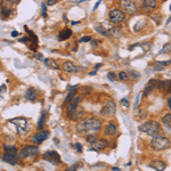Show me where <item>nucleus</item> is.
<instances>
[{
  "instance_id": "1",
  "label": "nucleus",
  "mask_w": 171,
  "mask_h": 171,
  "mask_svg": "<svg viewBox=\"0 0 171 171\" xmlns=\"http://www.w3.org/2000/svg\"><path fill=\"white\" fill-rule=\"evenodd\" d=\"M101 128V121L96 117H89L78 122L76 124V131L79 133H90L97 132Z\"/></svg>"
},
{
  "instance_id": "2",
  "label": "nucleus",
  "mask_w": 171,
  "mask_h": 171,
  "mask_svg": "<svg viewBox=\"0 0 171 171\" xmlns=\"http://www.w3.org/2000/svg\"><path fill=\"white\" fill-rule=\"evenodd\" d=\"M138 129H139V131L145 132L148 136L154 137L160 131V124L156 121H147V122H144L142 124H140Z\"/></svg>"
},
{
  "instance_id": "3",
  "label": "nucleus",
  "mask_w": 171,
  "mask_h": 171,
  "mask_svg": "<svg viewBox=\"0 0 171 171\" xmlns=\"http://www.w3.org/2000/svg\"><path fill=\"white\" fill-rule=\"evenodd\" d=\"M151 147H152L154 151H164L170 146V140L168 138H165L163 136H154L151 140Z\"/></svg>"
},
{
  "instance_id": "4",
  "label": "nucleus",
  "mask_w": 171,
  "mask_h": 171,
  "mask_svg": "<svg viewBox=\"0 0 171 171\" xmlns=\"http://www.w3.org/2000/svg\"><path fill=\"white\" fill-rule=\"evenodd\" d=\"M40 154V149L38 146L28 145L19 151L18 156L21 158H35Z\"/></svg>"
},
{
  "instance_id": "5",
  "label": "nucleus",
  "mask_w": 171,
  "mask_h": 171,
  "mask_svg": "<svg viewBox=\"0 0 171 171\" xmlns=\"http://www.w3.org/2000/svg\"><path fill=\"white\" fill-rule=\"evenodd\" d=\"M3 160L6 163L12 165H15L18 162V155H17V151H16L15 146L6 147V152L3 155Z\"/></svg>"
},
{
  "instance_id": "6",
  "label": "nucleus",
  "mask_w": 171,
  "mask_h": 171,
  "mask_svg": "<svg viewBox=\"0 0 171 171\" xmlns=\"http://www.w3.org/2000/svg\"><path fill=\"white\" fill-rule=\"evenodd\" d=\"M10 123L16 124L17 130H18L19 135H25L28 131V122L26 119L24 117H17V119H13V120L9 121Z\"/></svg>"
},
{
  "instance_id": "7",
  "label": "nucleus",
  "mask_w": 171,
  "mask_h": 171,
  "mask_svg": "<svg viewBox=\"0 0 171 171\" xmlns=\"http://www.w3.org/2000/svg\"><path fill=\"white\" fill-rule=\"evenodd\" d=\"M120 6L124 13L129 14V15H133V14H136L138 12L137 5H135L131 0H121Z\"/></svg>"
},
{
  "instance_id": "8",
  "label": "nucleus",
  "mask_w": 171,
  "mask_h": 171,
  "mask_svg": "<svg viewBox=\"0 0 171 171\" xmlns=\"http://www.w3.org/2000/svg\"><path fill=\"white\" fill-rule=\"evenodd\" d=\"M124 19V13L122 10L114 8L110 12V21L114 24H120Z\"/></svg>"
},
{
  "instance_id": "9",
  "label": "nucleus",
  "mask_w": 171,
  "mask_h": 171,
  "mask_svg": "<svg viewBox=\"0 0 171 171\" xmlns=\"http://www.w3.org/2000/svg\"><path fill=\"white\" fill-rule=\"evenodd\" d=\"M42 158H44V161H48L53 163V164H58L60 163V154L55 151H49V152H46L42 155Z\"/></svg>"
},
{
  "instance_id": "10",
  "label": "nucleus",
  "mask_w": 171,
  "mask_h": 171,
  "mask_svg": "<svg viewBox=\"0 0 171 171\" xmlns=\"http://www.w3.org/2000/svg\"><path fill=\"white\" fill-rule=\"evenodd\" d=\"M115 110H117V105H115V103L112 101H110L105 104V106L103 107V110H101V114L103 115V117H106V115H113V114L115 113Z\"/></svg>"
},
{
  "instance_id": "11",
  "label": "nucleus",
  "mask_w": 171,
  "mask_h": 171,
  "mask_svg": "<svg viewBox=\"0 0 171 171\" xmlns=\"http://www.w3.org/2000/svg\"><path fill=\"white\" fill-rule=\"evenodd\" d=\"M108 146V142L104 138H97L94 142H91V146H90V148L92 151H96V152H98V151H101V149H104L105 147H107Z\"/></svg>"
},
{
  "instance_id": "12",
  "label": "nucleus",
  "mask_w": 171,
  "mask_h": 171,
  "mask_svg": "<svg viewBox=\"0 0 171 171\" xmlns=\"http://www.w3.org/2000/svg\"><path fill=\"white\" fill-rule=\"evenodd\" d=\"M48 137H49V131L42 130V131H39V132L35 133L34 136L32 137V140L35 144H41V142H44V140L47 139Z\"/></svg>"
},
{
  "instance_id": "13",
  "label": "nucleus",
  "mask_w": 171,
  "mask_h": 171,
  "mask_svg": "<svg viewBox=\"0 0 171 171\" xmlns=\"http://www.w3.org/2000/svg\"><path fill=\"white\" fill-rule=\"evenodd\" d=\"M63 70L67 73H76V72H81L83 71L82 67H79V66H75L72 62H64L63 63Z\"/></svg>"
},
{
  "instance_id": "14",
  "label": "nucleus",
  "mask_w": 171,
  "mask_h": 171,
  "mask_svg": "<svg viewBox=\"0 0 171 171\" xmlns=\"http://www.w3.org/2000/svg\"><path fill=\"white\" fill-rule=\"evenodd\" d=\"M78 88H79V86H78V85L72 86V87H69V94H67L66 98H65V101H64V103H65V104L70 103V101H72L74 97H75L76 92H78Z\"/></svg>"
},
{
  "instance_id": "15",
  "label": "nucleus",
  "mask_w": 171,
  "mask_h": 171,
  "mask_svg": "<svg viewBox=\"0 0 171 171\" xmlns=\"http://www.w3.org/2000/svg\"><path fill=\"white\" fill-rule=\"evenodd\" d=\"M117 127L114 123H108L104 129V133L106 136L113 137L117 135Z\"/></svg>"
},
{
  "instance_id": "16",
  "label": "nucleus",
  "mask_w": 171,
  "mask_h": 171,
  "mask_svg": "<svg viewBox=\"0 0 171 171\" xmlns=\"http://www.w3.org/2000/svg\"><path fill=\"white\" fill-rule=\"evenodd\" d=\"M25 99H28V101H34L35 99L38 98V92L34 88H28L25 91Z\"/></svg>"
},
{
  "instance_id": "17",
  "label": "nucleus",
  "mask_w": 171,
  "mask_h": 171,
  "mask_svg": "<svg viewBox=\"0 0 171 171\" xmlns=\"http://www.w3.org/2000/svg\"><path fill=\"white\" fill-rule=\"evenodd\" d=\"M83 115V111L81 110H75V111H72V112H67V117H70L71 120L73 121H79Z\"/></svg>"
},
{
  "instance_id": "18",
  "label": "nucleus",
  "mask_w": 171,
  "mask_h": 171,
  "mask_svg": "<svg viewBox=\"0 0 171 171\" xmlns=\"http://www.w3.org/2000/svg\"><path fill=\"white\" fill-rule=\"evenodd\" d=\"M156 85H158V81H156L155 79H152V80H149L148 83L146 85V88L145 90H144V95L145 96H148L151 92L153 91V89L155 88Z\"/></svg>"
},
{
  "instance_id": "19",
  "label": "nucleus",
  "mask_w": 171,
  "mask_h": 171,
  "mask_svg": "<svg viewBox=\"0 0 171 171\" xmlns=\"http://www.w3.org/2000/svg\"><path fill=\"white\" fill-rule=\"evenodd\" d=\"M151 167H153V169H155L156 171H164V169L167 168V164L161 160H155L152 162Z\"/></svg>"
},
{
  "instance_id": "20",
  "label": "nucleus",
  "mask_w": 171,
  "mask_h": 171,
  "mask_svg": "<svg viewBox=\"0 0 171 171\" xmlns=\"http://www.w3.org/2000/svg\"><path fill=\"white\" fill-rule=\"evenodd\" d=\"M81 101V98L80 97H74L72 101H70V105H69V108H67V112H72L75 111L79 108V103Z\"/></svg>"
},
{
  "instance_id": "21",
  "label": "nucleus",
  "mask_w": 171,
  "mask_h": 171,
  "mask_svg": "<svg viewBox=\"0 0 171 171\" xmlns=\"http://www.w3.org/2000/svg\"><path fill=\"white\" fill-rule=\"evenodd\" d=\"M44 65L49 69H54V70H58L60 66H58V64L56 63V60H54L53 58H46L44 60Z\"/></svg>"
},
{
  "instance_id": "22",
  "label": "nucleus",
  "mask_w": 171,
  "mask_h": 171,
  "mask_svg": "<svg viewBox=\"0 0 171 171\" xmlns=\"http://www.w3.org/2000/svg\"><path fill=\"white\" fill-rule=\"evenodd\" d=\"M142 6L147 9H154L158 6V0H144Z\"/></svg>"
},
{
  "instance_id": "23",
  "label": "nucleus",
  "mask_w": 171,
  "mask_h": 171,
  "mask_svg": "<svg viewBox=\"0 0 171 171\" xmlns=\"http://www.w3.org/2000/svg\"><path fill=\"white\" fill-rule=\"evenodd\" d=\"M0 12L3 13V17H8L12 13V8H10V6H7V3H3L1 8H0Z\"/></svg>"
},
{
  "instance_id": "24",
  "label": "nucleus",
  "mask_w": 171,
  "mask_h": 171,
  "mask_svg": "<svg viewBox=\"0 0 171 171\" xmlns=\"http://www.w3.org/2000/svg\"><path fill=\"white\" fill-rule=\"evenodd\" d=\"M71 34H72V31H71L70 28H64L63 31L60 33V40H67V39L70 38Z\"/></svg>"
},
{
  "instance_id": "25",
  "label": "nucleus",
  "mask_w": 171,
  "mask_h": 171,
  "mask_svg": "<svg viewBox=\"0 0 171 171\" xmlns=\"http://www.w3.org/2000/svg\"><path fill=\"white\" fill-rule=\"evenodd\" d=\"M162 123L167 128L171 129V114H165L164 117H162Z\"/></svg>"
},
{
  "instance_id": "26",
  "label": "nucleus",
  "mask_w": 171,
  "mask_h": 171,
  "mask_svg": "<svg viewBox=\"0 0 171 171\" xmlns=\"http://www.w3.org/2000/svg\"><path fill=\"white\" fill-rule=\"evenodd\" d=\"M169 85H170V81H160V82H158V85H156V88L158 89V90H165V89L168 88L169 87Z\"/></svg>"
},
{
  "instance_id": "27",
  "label": "nucleus",
  "mask_w": 171,
  "mask_h": 171,
  "mask_svg": "<svg viewBox=\"0 0 171 171\" xmlns=\"http://www.w3.org/2000/svg\"><path fill=\"white\" fill-rule=\"evenodd\" d=\"M108 35H111V37H113V38H119V37L121 35V32L119 28H110V31H108Z\"/></svg>"
},
{
  "instance_id": "28",
  "label": "nucleus",
  "mask_w": 171,
  "mask_h": 171,
  "mask_svg": "<svg viewBox=\"0 0 171 171\" xmlns=\"http://www.w3.org/2000/svg\"><path fill=\"white\" fill-rule=\"evenodd\" d=\"M95 30L98 33H101V35H104V37H106V35H108V31L106 30L105 28H103V26L101 25V24H98V25H96L95 26Z\"/></svg>"
},
{
  "instance_id": "29",
  "label": "nucleus",
  "mask_w": 171,
  "mask_h": 171,
  "mask_svg": "<svg viewBox=\"0 0 171 171\" xmlns=\"http://www.w3.org/2000/svg\"><path fill=\"white\" fill-rule=\"evenodd\" d=\"M44 123H46V117H44V114H42L41 117H40V119H39L38 129H39V130L44 129Z\"/></svg>"
},
{
  "instance_id": "30",
  "label": "nucleus",
  "mask_w": 171,
  "mask_h": 171,
  "mask_svg": "<svg viewBox=\"0 0 171 171\" xmlns=\"http://www.w3.org/2000/svg\"><path fill=\"white\" fill-rule=\"evenodd\" d=\"M169 53H171V44H165L164 46H163V48H162L161 54H169Z\"/></svg>"
},
{
  "instance_id": "31",
  "label": "nucleus",
  "mask_w": 171,
  "mask_h": 171,
  "mask_svg": "<svg viewBox=\"0 0 171 171\" xmlns=\"http://www.w3.org/2000/svg\"><path fill=\"white\" fill-rule=\"evenodd\" d=\"M117 76H119V79H120L121 81H127V80L129 79V76H128V73L123 72V71H121V72L117 74Z\"/></svg>"
},
{
  "instance_id": "32",
  "label": "nucleus",
  "mask_w": 171,
  "mask_h": 171,
  "mask_svg": "<svg viewBox=\"0 0 171 171\" xmlns=\"http://www.w3.org/2000/svg\"><path fill=\"white\" fill-rule=\"evenodd\" d=\"M144 25H145V21H139V22L137 23V25L135 26V28H133V30H135L136 32H138L139 30H142V28Z\"/></svg>"
},
{
  "instance_id": "33",
  "label": "nucleus",
  "mask_w": 171,
  "mask_h": 171,
  "mask_svg": "<svg viewBox=\"0 0 171 171\" xmlns=\"http://www.w3.org/2000/svg\"><path fill=\"white\" fill-rule=\"evenodd\" d=\"M107 79L110 80V81H112V82L117 81V74H115L114 72H108L107 73Z\"/></svg>"
},
{
  "instance_id": "34",
  "label": "nucleus",
  "mask_w": 171,
  "mask_h": 171,
  "mask_svg": "<svg viewBox=\"0 0 171 171\" xmlns=\"http://www.w3.org/2000/svg\"><path fill=\"white\" fill-rule=\"evenodd\" d=\"M121 105L123 106V107H126V108H128L130 106V104H129V101L128 99H126V98H123V99H121Z\"/></svg>"
},
{
  "instance_id": "35",
  "label": "nucleus",
  "mask_w": 171,
  "mask_h": 171,
  "mask_svg": "<svg viewBox=\"0 0 171 171\" xmlns=\"http://www.w3.org/2000/svg\"><path fill=\"white\" fill-rule=\"evenodd\" d=\"M96 139H97V138H96V136H95V135H89V136L87 137V142H90V144H91V142H95Z\"/></svg>"
},
{
  "instance_id": "36",
  "label": "nucleus",
  "mask_w": 171,
  "mask_h": 171,
  "mask_svg": "<svg viewBox=\"0 0 171 171\" xmlns=\"http://www.w3.org/2000/svg\"><path fill=\"white\" fill-rule=\"evenodd\" d=\"M130 74L132 75V79H139L140 74L138 72H136V71H130Z\"/></svg>"
},
{
  "instance_id": "37",
  "label": "nucleus",
  "mask_w": 171,
  "mask_h": 171,
  "mask_svg": "<svg viewBox=\"0 0 171 171\" xmlns=\"http://www.w3.org/2000/svg\"><path fill=\"white\" fill-rule=\"evenodd\" d=\"M89 41H91V39L88 35H85V37H82V38L80 39V42H89Z\"/></svg>"
},
{
  "instance_id": "38",
  "label": "nucleus",
  "mask_w": 171,
  "mask_h": 171,
  "mask_svg": "<svg viewBox=\"0 0 171 171\" xmlns=\"http://www.w3.org/2000/svg\"><path fill=\"white\" fill-rule=\"evenodd\" d=\"M46 7H47V5L46 3H42L41 5V9H42V16H44V18L47 17V13H46Z\"/></svg>"
},
{
  "instance_id": "39",
  "label": "nucleus",
  "mask_w": 171,
  "mask_h": 171,
  "mask_svg": "<svg viewBox=\"0 0 171 171\" xmlns=\"http://www.w3.org/2000/svg\"><path fill=\"white\" fill-rule=\"evenodd\" d=\"M57 3V0H46V5H48V6H53V5H55V3Z\"/></svg>"
},
{
  "instance_id": "40",
  "label": "nucleus",
  "mask_w": 171,
  "mask_h": 171,
  "mask_svg": "<svg viewBox=\"0 0 171 171\" xmlns=\"http://www.w3.org/2000/svg\"><path fill=\"white\" fill-rule=\"evenodd\" d=\"M74 146H75L76 151H78V152H79V153L82 152V145H81V144H79V142H76V144H75V145H74Z\"/></svg>"
},
{
  "instance_id": "41",
  "label": "nucleus",
  "mask_w": 171,
  "mask_h": 171,
  "mask_svg": "<svg viewBox=\"0 0 171 171\" xmlns=\"http://www.w3.org/2000/svg\"><path fill=\"white\" fill-rule=\"evenodd\" d=\"M151 46H152L151 44H142V50L147 51V50L149 49V48H151Z\"/></svg>"
},
{
  "instance_id": "42",
  "label": "nucleus",
  "mask_w": 171,
  "mask_h": 171,
  "mask_svg": "<svg viewBox=\"0 0 171 171\" xmlns=\"http://www.w3.org/2000/svg\"><path fill=\"white\" fill-rule=\"evenodd\" d=\"M171 63V60H168V62H158V65H161V66H165V65H169Z\"/></svg>"
},
{
  "instance_id": "43",
  "label": "nucleus",
  "mask_w": 171,
  "mask_h": 171,
  "mask_svg": "<svg viewBox=\"0 0 171 171\" xmlns=\"http://www.w3.org/2000/svg\"><path fill=\"white\" fill-rule=\"evenodd\" d=\"M135 5H142V3H144V0H131Z\"/></svg>"
},
{
  "instance_id": "44",
  "label": "nucleus",
  "mask_w": 171,
  "mask_h": 171,
  "mask_svg": "<svg viewBox=\"0 0 171 171\" xmlns=\"http://www.w3.org/2000/svg\"><path fill=\"white\" fill-rule=\"evenodd\" d=\"M19 41H21V42H28V41H30V38H28V37H24V38L19 39Z\"/></svg>"
},
{
  "instance_id": "45",
  "label": "nucleus",
  "mask_w": 171,
  "mask_h": 171,
  "mask_svg": "<svg viewBox=\"0 0 171 171\" xmlns=\"http://www.w3.org/2000/svg\"><path fill=\"white\" fill-rule=\"evenodd\" d=\"M7 3H12V5H15V3H19L21 0H6Z\"/></svg>"
},
{
  "instance_id": "46",
  "label": "nucleus",
  "mask_w": 171,
  "mask_h": 171,
  "mask_svg": "<svg viewBox=\"0 0 171 171\" xmlns=\"http://www.w3.org/2000/svg\"><path fill=\"white\" fill-rule=\"evenodd\" d=\"M65 171H76V169H75V167H74V165H72V167H70V168H67Z\"/></svg>"
},
{
  "instance_id": "47",
  "label": "nucleus",
  "mask_w": 171,
  "mask_h": 171,
  "mask_svg": "<svg viewBox=\"0 0 171 171\" xmlns=\"http://www.w3.org/2000/svg\"><path fill=\"white\" fill-rule=\"evenodd\" d=\"M91 44H92V47H96V46L98 44V40H92V41H91Z\"/></svg>"
},
{
  "instance_id": "48",
  "label": "nucleus",
  "mask_w": 171,
  "mask_h": 171,
  "mask_svg": "<svg viewBox=\"0 0 171 171\" xmlns=\"http://www.w3.org/2000/svg\"><path fill=\"white\" fill-rule=\"evenodd\" d=\"M101 3V0H98V1H97V3H96L95 7H94V10H96V9H97V8H98L99 3Z\"/></svg>"
},
{
  "instance_id": "49",
  "label": "nucleus",
  "mask_w": 171,
  "mask_h": 171,
  "mask_svg": "<svg viewBox=\"0 0 171 171\" xmlns=\"http://www.w3.org/2000/svg\"><path fill=\"white\" fill-rule=\"evenodd\" d=\"M17 35H18V32H17V31H13V32H12V37H14V38H15V37H17Z\"/></svg>"
},
{
  "instance_id": "50",
  "label": "nucleus",
  "mask_w": 171,
  "mask_h": 171,
  "mask_svg": "<svg viewBox=\"0 0 171 171\" xmlns=\"http://www.w3.org/2000/svg\"><path fill=\"white\" fill-rule=\"evenodd\" d=\"M154 70H155V71H161V70H163V67H161V65H160V66H154Z\"/></svg>"
},
{
  "instance_id": "51",
  "label": "nucleus",
  "mask_w": 171,
  "mask_h": 171,
  "mask_svg": "<svg viewBox=\"0 0 171 171\" xmlns=\"http://www.w3.org/2000/svg\"><path fill=\"white\" fill-rule=\"evenodd\" d=\"M168 106H169V108L171 110V96L168 98Z\"/></svg>"
},
{
  "instance_id": "52",
  "label": "nucleus",
  "mask_w": 171,
  "mask_h": 171,
  "mask_svg": "<svg viewBox=\"0 0 171 171\" xmlns=\"http://www.w3.org/2000/svg\"><path fill=\"white\" fill-rule=\"evenodd\" d=\"M37 57H38V60H44V56H42L41 54H38V55H37Z\"/></svg>"
},
{
  "instance_id": "53",
  "label": "nucleus",
  "mask_w": 171,
  "mask_h": 171,
  "mask_svg": "<svg viewBox=\"0 0 171 171\" xmlns=\"http://www.w3.org/2000/svg\"><path fill=\"white\" fill-rule=\"evenodd\" d=\"M101 66V64H96V65H95V70H98Z\"/></svg>"
},
{
  "instance_id": "54",
  "label": "nucleus",
  "mask_w": 171,
  "mask_h": 171,
  "mask_svg": "<svg viewBox=\"0 0 171 171\" xmlns=\"http://www.w3.org/2000/svg\"><path fill=\"white\" fill-rule=\"evenodd\" d=\"M112 170H113V171H120V169L117 168V167H114V168H112Z\"/></svg>"
},
{
  "instance_id": "55",
  "label": "nucleus",
  "mask_w": 171,
  "mask_h": 171,
  "mask_svg": "<svg viewBox=\"0 0 171 171\" xmlns=\"http://www.w3.org/2000/svg\"><path fill=\"white\" fill-rule=\"evenodd\" d=\"M169 92L171 94V81H170V85H169Z\"/></svg>"
},
{
  "instance_id": "56",
  "label": "nucleus",
  "mask_w": 171,
  "mask_h": 171,
  "mask_svg": "<svg viewBox=\"0 0 171 171\" xmlns=\"http://www.w3.org/2000/svg\"><path fill=\"white\" fill-rule=\"evenodd\" d=\"M78 23H79V22H76V21H75V22H72V25H76Z\"/></svg>"
},
{
  "instance_id": "57",
  "label": "nucleus",
  "mask_w": 171,
  "mask_h": 171,
  "mask_svg": "<svg viewBox=\"0 0 171 171\" xmlns=\"http://www.w3.org/2000/svg\"><path fill=\"white\" fill-rule=\"evenodd\" d=\"M89 74H90V75H95L96 72H90V73H89Z\"/></svg>"
},
{
  "instance_id": "58",
  "label": "nucleus",
  "mask_w": 171,
  "mask_h": 171,
  "mask_svg": "<svg viewBox=\"0 0 171 171\" xmlns=\"http://www.w3.org/2000/svg\"><path fill=\"white\" fill-rule=\"evenodd\" d=\"M83 1H88V0H80L79 3H83Z\"/></svg>"
},
{
  "instance_id": "59",
  "label": "nucleus",
  "mask_w": 171,
  "mask_h": 171,
  "mask_svg": "<svg viewBox=\"0 0 171 171\" xmlns=\"http://www.w3.org/2000/svg\"><path fill=\"white\" fill-rule=\"evenodd\" d=\"M0 158H3V156H1V153H0Z\"/></svg>"
},
{
  "instance_id": "60",
  "label": "nucleus",
  "mask_w": 171,
  "mask_h": 171,
  "mask_svg": "<svg viewBox=\"0 0 171 171\" xmlns=\"http://www.w3.org/2000/svg\"><path fill=\"white\" fill-rule=\"evenodd\" d=\"M170 10H171V5H170Z\"/></svg>"
}]
</instances>
